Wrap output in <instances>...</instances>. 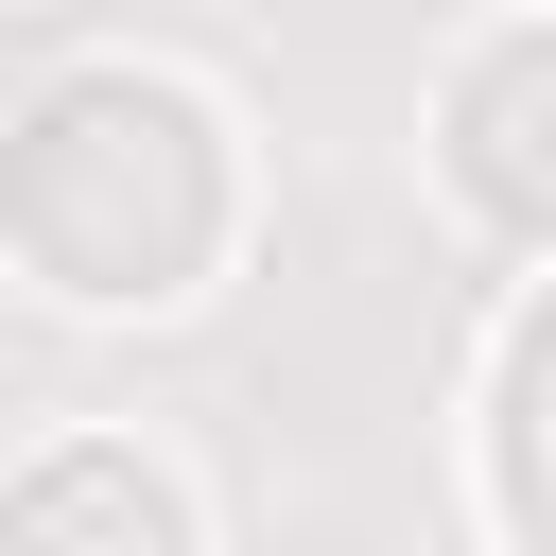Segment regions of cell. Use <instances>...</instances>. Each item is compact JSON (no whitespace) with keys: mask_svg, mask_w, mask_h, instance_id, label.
Returning a JSON list of instances; mask_svg holds the SVG:
<instances>
[{"mask_svg":"<svg viewBox=\"0 0 556 556\" xmlns=\"http://www.w3.org/2000/svg\"><path fill=\"white\" fill-rule=\"evenodd\" d=\"M243 226V156L208 122V87L174 70H52L0 122V243L70 295V313H174Z\"/></svg>","mask_w":556,"mask_h":556,"instance_id":"6da1fadb","label":"cell"},{"mask_svg":"<svg viewBox=\"0 0 556 556\" xmlns=\"http://www.w3.org/2000/svg\"><path fill=\"white\" fill-rule=\"evenodd\" d=\"M0 556H191V486L122 434H70L0 486Z\"/></svg>","mask_w":556,"mask_h":556,"instance_id":"7a4b0ae2","label":"cell"},{"mask_svg":"<svg viewBox=\"0 0 556 556\" xmlns=\"http://www.w3.org/2000/svg\"><path fill=\"white\" fill-rule=\"evenodd\" d=\"M539 87H556V35H539V17H504V35L469 52V104H452V174H469V208H486L504 243H539V226H556V174H539Z\"/></svg>","mask_w":556,"mask_h":556,"instance_id":"3957f363","label":"cell"},{"mask_svg":"<svg viewBox=\"0 0 556 556\" xmlns=\"http://www.w3.org/2000/svg\"><path fill=\"white\" fill-rule=\"evenodd\" d=\"M539 313H504V365H486V521H504V556H539Z\"/></svg>","mask_w":556,"mask_h":556,"instance_id":"277c9868","label":"cell"}]
</instances>
